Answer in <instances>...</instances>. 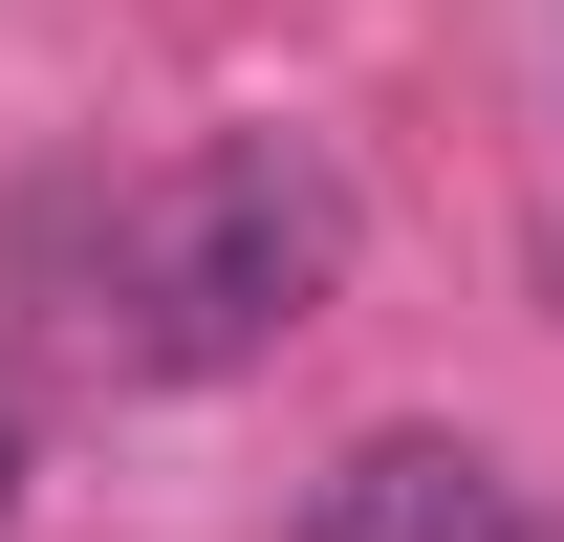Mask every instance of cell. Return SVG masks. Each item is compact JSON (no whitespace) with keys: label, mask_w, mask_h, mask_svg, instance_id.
Instances as JSON below:
<instances>
[{"label":"cell","mask_w":564,"mask_h":542,"mask_svg":"<svg viewBox=\"0 0 564 542\" xmlns=\"http://www.w3.org/2000/svg\"><path fill=\"white\" fill-rule=\"evenodd\" d=\"M326 282H348V152L326 131H217V152H174V174H131L87 217V261H66L44 326L109 391H217L282 326H326Z\"/></svg>","instance_id":"cell-1"},{"label":"cell","mask_w":564,"mask_h":542,"mask_svg":"<svg viewBox=\"0 0 564 542\" xmlns=\"http://www.w3.org/2000/svg\"><path fill=\"white\" fill-rule=\"evenodd\" d=\"M304 542H564L478 434H348V456L304 477Z\"/></svg>","instance_id":"cell-2"},{"label":"cell","mask_w":564,"mask_h":542,"mask_svg":"<svg viewBox=\"0 0 564 542\" xmlns=\"http://www.w3.org/2000/svg\"><path fill=\"white\" fill-rule=\"evenodd\" d=\"M0 499H22V412H0Z\"/></svg>","instance_id":"cell-3"},{"label":"cell","mask_w":564,"mask_h":542,"mask_svg":"<svg viewBox=\"0 0 564 542\" xmlns=\"http://www.w3.org/2000/svg\"><path fill=\"white\" fill-rule=\"evenodd\" d=\"M543 304H564V239H543Z\"/></svg>","instance_id":"cell-4"}]
</instances>
